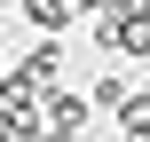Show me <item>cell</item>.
Masks as SVG:
<instances>
[{
  "label": "cell",
  "instance_id": "cell-1",
  "mask_svg": "<svg viewBox=\"0 0 150 142\" xmlns=\"http://www.w3.org/2000/svg\"><path fill=\"white\" fill-rule=\"evenodd\" d=\"M103 47H127V55H150V8H127V16H103Z\"/></svg>",
  "mask_w": 150,
  "mask_h": 142
}]
</instances>
